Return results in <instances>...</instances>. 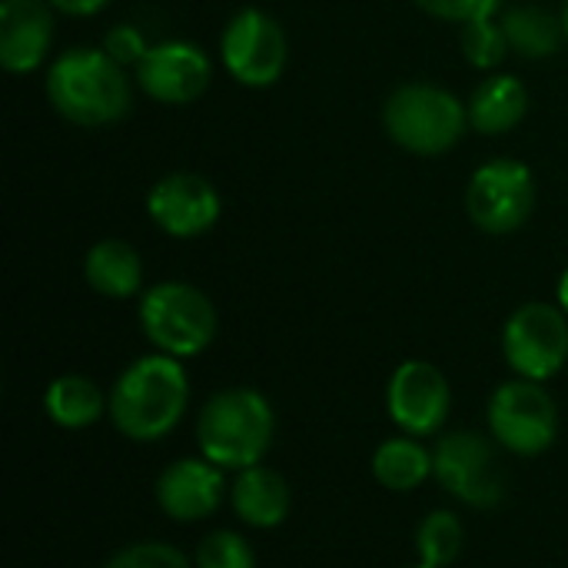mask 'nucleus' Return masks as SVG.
<instances>
[{"label": "nucleus", "mask_w": 568, "mask_h": 568, "mask_svg": "<svg viewBox=\"0 0 568 568\" xmlns=\"http://www.w3.org/2000/svg\"><path fill=\"white\" fill-rule=\"evenodd\" d=\"M220 60L226 73L253 90L273 87L290 63V40L280 20L266 10L246 7L230 17L220 37Z\"/></svg>", "instance_id": "obj_10"}, {"label": "nucleus", "mask_w": 568, "mask_h": 568, "mask_svg": "<svg viewBox=\"0 0 568 568\" xmlns=\"http://www.w3.org/2000/svg\"><path fill=\"white\" fill-rule=\"evenodd\" d=\"M503 30L509 40V50L523 60H549L568 43L562 13H552L539 3H519L503 13Z\"/></svg>", "instance_id": "obj_20"}, {"label": "nucleus", "mask_w": 568, "mask_h": 568, "mask_svg": "<svg viewBox=\"0 0 568 568\" xmlns=\"http://www.w3.org/2000/svg\"><path fill=\"white\" fill-rule=\"evenodd\" d=\"M532 210H536V176L523 160L496 156L469 176L466 213L483 233L489 236L516 233L529 223Z\"/></svg>", "instance_id": "obj_8"}, {"label": "nucleus", "mask_w": 568, "mask_h": 568, "mask_svg": "<svg viewBox=\"0 0 568 568\" xmlns=\"http://www.w3.org/2000/svg\"><path fill=\"white\" fill-rule=\"evenodd\" d=\"M509 369L532 383H549L568 363V313L559 303H523L503 326Z\"/></svg>", "instance_id": "obj_9"}, {"label": "nucleus", "mask_w": 568, "mask_h": 568, "mask_svg": "<svg viewBox=\"0 0 568 568\" xmlns=\"http://www.w3.org/2000/svg\"><path fill=\"white\" fill-rule=\"evenodd\" d=\"M562 23H566V37H568V0L562 3Z\"/></svg>", "instance_id": "obj_30"}, {"label": "nucleus", "mask_w": 568, "mask_h": 568, "mask_svg": "<svg viewBox=\"0 0 568 568\" xmlns=\"http://www.w3.org/2000/svg\"><path fill=\"white\" fill-rule=\"evenodd\" d=\"M409 568H433V566H426V562H416V566H409Z\"/></svg>", "instance_id": "obj_31"}, {"label": "nucleus", "mask_w": 568, "mask_h": 568, "mask_svg": "<svg viewBox=\"0 0 568 568\" xmlns=\"http://www.w3.org/2000/svg\"><path fill=\"white\" fill-rule=\"evenodd\" d=\"M50 0H0V63L7 73H33L47 63L57 20Z\"/></svg>", "instance_id": "obj_15"}, {"label": "nucleus", "mask_w": 568, "mask_h": 568, "mask_svg": "<svg viewBox=\"0 0 568 568\" xmlns=\"http://www.w3.org/2000/svg\"><path fill=\"white\" fill-rule=\"evenodd\" d=\"M213 63L203 47L190 40H163L146 50L136 63L140 90L166 106H186L210 90Z\"/></svg>", "instance_id": "obj_13"}, {"label": "nucleus", "mask_w": 568, "mask_h": 568, "mask_svg": "<svg viewBox=\"0 0 568 568\" xmlns=\"http://www.w3.org/2000/svg\"><path fill=\"white\" fill-rule=\"evenodd\" d=\"M110 409V393H103L90 376L63 373L43 389V413L60 429H90Z\"/></svg>", "instance_id": "obj_19"}, {"label": "nucleus", "mask_w": 568, "mask_h": 568, "mask_svg": "<svg viewBox=\"0 0 568 568\" xmlns=\"http://www.w3.org/2000/svg\"><path fill=\"white\" fill-rule=\"evenodd\" d=\"M103 568H196L186 552H180L176 546L170 542H160V539H143V542H133V546H123L120 552H113L106 559Z\"/></svg>", "instance_id": "obj_25"}, {"label": "nucleus", "mask_w": 568, "mask_h": 568, "mask_svg": "<svg viewBox=\"0 0 568 568\" xmlns=\"http://www.w3.org/2000/svg\"><path fill=\"white\" fill-rule=\"evenodd\" d=\"M110 0H50V7L63 17H93L106 7Z\"/></svg>", "instance_id": "obj_28"}, {"label": "nucleus", "mask_w": 568, "mask_h": 568, "mask_svg": "<svg viewBox=\"0 0 568 568\" xmlns=\"http://www.w3.org/2000/svg\"><path fill=\"white\" fill-rule=\"evenodd\" d=\"M83 280L106 300H133L143 286V260L126 240H97L83 256Z\"/></svg>", "instance_id": "obj_18"}, {"label": "nucleus", "mask_w": 568, "mask_h": 568, "mask_svg": "<svg viewBox=\"0 0 568 568\" xmlns=\"http://www.w3.org/2000/svg\"><path fill=\"white\" fill-rule=\"evenodd\" d=\"M230 506L250 529H276L290 519L293 489L283 473L270 466H250L230 483Z\"/></svg>", "instance_id": "obj_16"}, {"label": "nucleus", "mask_w": 568, "mask_h": 568, "mask_svg": "<svg viewBox=\"0 0 568 568\" xmlns=\"http://www.w3.org/2000/svg\"><path fill=\"white\" fill-rule=\"evenodd\" d=\"M103 50H106L120 67H133V70H136V63L146 57L150 43H146V37H143L133 23H116V27L106 30Z\"/></svg>", "instance_id": "obj_27"}, {"label": "nucleus", "mask_w": 568, "mask_h": 568, "mask_svg": "<svg viewBox=\"0 0 568 568\" xmlns=\"http://www.w3.org/2000/svg\"><path fill=\"white\" fill-rule=\"evenodd\" d=\"M196 568H256V552L246 536L233 529H213L193 552Z\"/></svg>", "instance_id": "obj_24"}, {"label": "nucleus", "mask_w": 568, "mask_h": 568, "mask_svg": "<svg viewBox=\"0 0 568 568\" xmlns=\"http://www.w3.org/2000/svg\"><path fill=\"white\" fill-rule=\"evenodd\" d=\"M469 126L483 136L516 130L529 113V90L513 73H489L469 97Z\"/></svg>", "instance_id": "obj_17"}, {"label": "nucleus", "mask_w": 568, "mask_h": 568, "mask_svg": "<svg viewBox=\"0 0 568 568\" xmlns=\"http://www.w3.org/2000/svg\"><path fill=\"white\" fill-rule=\"evenodd\" d=\"M493 443V436L486 439L473 429H453L433 446L436 483L469 509H496L506 499V476Z\"/></svg>", "instance_id": "obj_7"}, {"label": "nucleus", "mask_w": 568, "mask_h": 568, "mask_svg": "<svg viewBox=\"0 0 568 568\" xmlns=\"http://www.w3.org/2000/svg\"><path fill=\"white\" fill-rule=\"evenodd\" d=\"M50 106L73 126H110L130 113L133 90L126 67H120L103 47H70L50 67L43 80Z\"/></svg>", "instance_id": "obj_2"}, {"label": "nucleus", "mask_w": 568, "mask_h": 568, "mask_svg": "<svg viewBox=\"0 0 568 568\" xmlns=\"http://www.w3.org/2000/svg\"><path fill=\"white\" fill-rule=\"evenodd\" d=\"M466 546V529L456 513L433 509L416 529V559L433 568H449Z\"/></svg>", "instance_id": "obj_22"}, {"label": "nucleus", "mask_w": 568, "mask_h": 568, "mask_svg": "<svg viewBox=\"0 0 568 568\" xmlns=\"http://www.w3.org/2000/svg\"><path fill=\"white\" fill-rule=\"evenodd\" d=\"M276 413L253 386H230L213 393L196 416V446L223 473L260 466L273 449Z\"/></svg>", "instance_id": "obj_3"}, {"label": "nucleus", "mask_w": 568, "mask_h": 568, "mask_svg": "<svg viewBox=\"0 0 568 568\" xmlns=\"http://www.w3.org/2000/svg\"><path fill=\"white\" fill-rule=\"evenodd\" d=\"M559 306L568 313V266H566V273L559 276Z\"/></svg>", "instance_id": "obj_29"}, {"label": "nucleus", "mask_w": 568, "mask_h": 568, "mask_svg": "<svg viewBox=\"0 0 568 568\" xmlns=\"http://www.w3.org/2000/svg\"><path fill=\"white\" fill-rule=\"evenodd\" d=\"M146 213L153 226H160L173 240H196L210 233L223 213V200L216 186L200 173H166L146 193Z\"/></svg>", "instance_id": "obj_12"}, {"label": "nucleus", "mask_w": 568, "mask_h": 568, "mask_svg": "<svg viewBox=\"0 0 568 568\" xmlns=\"http://www.w3.org/2000/svg\"><path fill=\"white\" fill-rule=\"evenodd\" d=\"M386 413L406 436H439L453 413V386L446 373L426 359H406L386 383Z\"/></svg>", "instance_id": "obj_11"}, {"label": "nucleus", "mask_w": 568, "mask_h": 568, "mask_svg": "<svg viewBox=\"0 0 568 568\" xmlns=\"http://www.w3.org/2000/svg\"><path fill=\"white\" fill-rule=\"evenodd\" d=\"M383 126L396 146L416 156L449 153L469 130V106L446 87L413 80L383 103Z\"/></svg>", "instance_id": "obj_4"}, {"label": "nucleus", "mask_w": 568, "mask_h": 568, "mask_svg": "<svg viewBox=\"0 0 568 568\" xmlns=\"http://www.w3.org/2000/svg\"><path fill=\"white\" fill-rule=\"evenodd\" d=\"M136 316L146 343L173 359H193L206 353L220 329L213 300L183 280H163L143 290Z\"/></svg>", "instance_id": "obj_5"}, {"label": "nucleus", "mask_w": 568, "mask_h": 568, "mask_svg": "<svg viewBox=\"0 0 568 568\" xmlns=\"http://www.w3.org/2000/svg\"><path fill=\"white\" fill-rule=\"evenodd\" d=\"M459 47H463L466 63L476 67V70H499L503 60L513 53L509 50V40H506V30H503V23L496 17L463 23Z\"/></svg>", "instance_id": "obj_23"}, {"label": "nucleus", "mask_w": 568, "mask_h": 568, "mask_svg": "<svg viewBox=\"0 0 568 568\" xmlns=\"http://www.w3.org/2000/svg\"><path fill=\"white\" fill-rule=\"evenodd\" d=\"M190 376L183 359L150 353L133 359L110 386V423L130 443H160L186 416Z\"/></svg>", "instance_id": "obj_1"}, {"label": "nucleus", "mask_w": 568, "mask_h": 568, "mask_svg": "<svg viewBox=\"0 0 568 568\" xmlns=\"http://www.w3.org/2000/svg\"><path fill=\"white\" fill-rule=\"evenodd\" d=\"M419 10H426L436 20H449V23H473V20H486L496 17L503 10V0H413Z\"/></svg>", "instance_id": "obj_26"}, {"label": "nucleus", "mask_w": 568, "mask_h": 568, "mask_svg": "<svg viewBox=\"0 0 568 568\" xmlns=\"http://www.w3.org/2000/svg\"><path fill=\"white\" fill-rule=\"evenodd\" d=\"M230 496L226 473L206 456H186L170 463L156 479V506L170 523H203Z\"/></svg>", "instance_id": "obj_14"}, {"label": "nucleus", "mask_w": 568, "mask_h": 568, "mask_svg": "<svg viewBox=\"0 0 568 568\" xmlns=\"http://www.w3.org/2000/svg\"><path fill=\"white\" fill-rule=\"evenodd\" d=\"M486 423L496 446L523 459L542 456L559 439V406L552 393L542 383L523 376L496 386L489 396Z\"/></svg>", "instance_id": "obj_6"}, {"label": "nucleus", "mask_w": 568, "mask_h": 568, "mask_svg": "<svg viewBox=\"0 0 568 568\" xmlns=\"http://www.w3.org/2000/svg\"><path fill=\"white\" fill-rule=\"evenodd\" d=\"M373 479L389 493H416L433 479V449L416 436H393L373 453Z\"/></svg>", "instance_id": "obj_21"}]
</instances>
